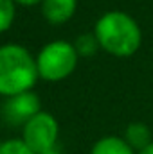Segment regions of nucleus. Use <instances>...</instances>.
I'll return each instance as SVG.
<instances>
[{"mask_svg":"<svg viewBox=\"0 0 153 154\" xmlns=\"http://www.w3.org/2000/svg\"><path fill=\"white\" fill-rule=\"evenodd\" d=\"M94 34L101 50L114 57H132L142 43V31L137 20L124 11L103 13L94 25Z\"/></svg>","mask_w":153,"mask_h":154,"instance_id":"f257e3e1","label":"nucleus"},{"mask_svg":"<svg viewBox=\"0 0 153 154\" xmlns=\"http://www.w3.org/2000/svg\"><path fill=\"white\" fill-rule=\"evenodd\" d=\"M34 56L18 43L0 45V97L7 99L34 90L38 82Z\"/></svg>","mask_w":153,"mask_h":154,"instance_id":"f03ea898","label":"nucleus"},{"mask_svg":"<svg viewBox=\"0 0 153 154\" xmlns=\"http://www.w3.org/2000/svg\"><path fill=\"white\" fill-rule=\"evenodd\" d=\"M34 59L41 81L60 82L74 74L79 63V54L74 43L67 39H54L40 48Z\"/></svg>","mask_w":153,"mask_h":154,"instance_id":"7ed1b4c3","label":"nucleus"},{"mask_svg":"<svg viewBox=\"0 0 153 154\" xmlns=\"http://www.w3.org/2000/svg\"><path fill=\"white\" fill-rule=\"evenodd\" d=\"M60 124L49 111H40L22 127V140L36 154L58 145Z\"/></svg>","mask_w":153,"mask_h":154,"instance_id":"20e7f679","label":"nucleus"},{"mask_svg":"<svg viewBox=\"0 0 153 154\" xmlns=\"http://www.w3.org/2000/svg\"><path fill=\"white\" fill-rule=\"evenodd\" d=\"M40 111H41V102L38 93H34V90L7 97L2 104L4 120L15 127H24Z\"/></svg>","mask_w":153,"mask_h":154,"instance_id":"39448f33","label":"nucleus"},{"mask_svg":"<svg viewBox=\"0 0 153 154\" xmlns=\"http://www.w3.org/2000/svg\"><path fill=\"white\" fill-rule=\"evenodd\" d=\"M41 16L50 25H63L76 14L77 0H43L40 4Z\"/></svg>","mask_w":153,"mask_h":154,"instance_id":"423d86ee","label":"nucleus"},{"mask_svg":"<svg viewBox=\"0 0 153 154\" xmlns=\"http://www.w3.org/2000/svg\"><path fill=\"white\" fill-rule=\"evenodd\" d=\"M122 138L128 142V145H130L135 152L142 151L144 147H148L153 142L151 140V131H150V127H148L144 122H132V124H128L126 129H124Z\"/></svg>","mask_w":153,"mask_h":154,"instance_id":"0eeeda50","label":"nucleus"},{"mask_svg":"<svg viewBox=\"0 0 153 154\" xmlns=\"http://www.w3.org/2000/svg\"><path fill=\"white\" fill-rule=\"evenodd\" d=\"M90 154H137L122 136H115V134H108L99 138L92 149Z\"/></svg>","mask_w":153,"mask_h":154,"instance_id":"6e6552de","label":"nucleus"},{"mask_svg":"<svg viewBox=\"0 0 153 154\" xmlns=\"http://www.w3.org/2000/svg\"><path fill=\"white\" fill-rule=\"evenodd\" d=\"M74 47H76L79 57H92L96 56V52L101 48L99 47V41L96 38L94 32H86V34H79L74 41Z\"/></svg>","mask_w":153,"mask_h":154,"instance_id":"1a4fd4ad","label":"nucleus"},{"mask_svg":"<svg viewBox=\"0 0 153 154\" xmlns=\"http://www.w3.org/2000/svg\"><path fill=\"white\" fill-rule=\"evenodd\" d=\"M16 18V4L13 0H0V34L7 32Z\"/></svg>","mask_w":153,"mask_h":154,"instance_id":"9d476101","label":"nucleus"},{"mask_svg":"<svg viewBox=\"0 0 153 154\" xmlns=\"http://www.w3.org/2000/svg\"><path fill=\"white\" fill-rule=\"evenodd\" d=\"M0 154H36L22 138H9L0 142Z\"/></svg>","mask_w":153,"mask_h":154,"instance_id":"9b49d317","label":"nucleus"},{"mask_svg":"<svg viewBox=\"0 0 153 154\" xmlns=\"http://www.w3.org/2000/svg\"><path fill=\"white\" fill-rule=\"evenodd\" d=\"M16 5H22V7H33V5H40L43 0H13Z\"/></svg>","mask_w":153,"mask_h":154,"instance_id":"f8f14e48","label":"nucleus"},{"mask_svg":"<svg viewBox=\"0 0 153 154\" xmlns=\"http://www.w3.org/2000/svg\"><path fill=\"white\" fill-rule=\"evenodd\" d=\"M40 154H63V152H61L60 145H54V147H50V149H47V151H43V152H40Z\"/></svg>","mask_w":153,"mask_h":154,"instance_id":"ddd939ff","label":"nucleus"},{"mask_svg":"<svg viewBox=\"0 0 153 154\" xmlns=\"http://www.w3.org/2000/svg\"><path fill=\"white\" fill-rule=\"evenodd\" d=\"M137 154H153V142L150 143V145H148V147H144L142 151H139Z\"/></svg>","mask_w":153,"mask_h":154,"instance_id":"4468645a","label":"nucleus"}]
</instances>
